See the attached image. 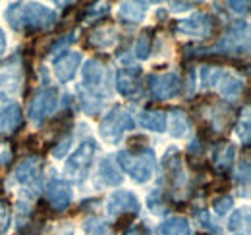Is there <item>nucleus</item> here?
<instances>
[{
    "instance_id": "obj_1",
    "label": "nucleus",
    "mask_w": 251,
    "mask_h": 235,
    "mask_svg": "<svg viewBox=\"0 0 251 235\" xmlns=\"http://www.w3.org/2000/svg\"><path fill=\"white\" fill-rule=\"evenodd\" d=\"M4 18L12 29L24 31L25 35L54 29L58 22L56 12L39 2H12L8 4Z\"/></svg>"
},
{
    "instance_id": "obj_2",
    "label": "nucleus",
    "mask_w": 251,
    "mask_h": 235,
    "mask_svg": "<svg viewBox=\"0 0 251 235\" xmlns=\"http://www.w3.org/2000/svg\"><path fill=\"white\" fill-rule=\"evenodd\" d=\"M114 158L118 160V166L139 185L147 183L155 174V150L151 147L143 150H120Z\"/></svg>"
},
{
    "instance_id": "obj_3",
    "label": "nucleus",
    "mask_w": 251,
    "mask_h": 235,
    "mask_svg": "<svg viewBox=\"0 0 251 235\" xmlns=\"http://www.w3.org/2000/svg\"><path fill=\"white\" fill-rule=\"evenodd\" d=\"M133 127H135L133 116L122 106H114L106 116H102V119H100L99 135L102 137L104 143L118 145L124 139L126 131H133Z\"/></svg>"
},
{
    "instance_id": "obj_4",
    "label": "nucleus",
    "mask_w": 251,
    "mask_h": 235,
    "mask_svg": "<svg viewBox=\"0 0 251 235\" xmlns=\"http://www.w3.org/2000/svg\"><path fill=\"white\" fill-rule=\"evenodd\" d=\"M217 50L230 54V56H248L250 52V25L248 22H234L226 31L224 37H220L217 43Z\"/></svg>"
},
{
    "instance_id": "obj_5",
    "label": "nucleus",
    "mask_w": 251,
    "mask_h": 235,
    "mask_svg": "<svg viewBox=\"0 0 251 235\" xmlns=\"http://www.w3.org/2000/svg\"><path fill=\"white\" fill-rule=\"evenodd\" d=\"M81 75H83V81H81L79 87L83 91H87L89 94H93L100 100L108 96V93H110L108 91V70L100 60H87L83 64Z\"/></svg>"
},
{
    "instance_id": "obj_6",
    "label": "nucleus",
    "mask_w": 251,
    "mask_h": 235,
    "mask_svg": "<svg viewBox=\"0 0 251 235\" xmlns=\"http://www.w3.org/2000/svg\"><path fill=\"white\" fill-rule=\"evenodd\" d=\"M14 181L22 185L27 191V199H33L41 193L43 187V174H41V158L39 156H27L20 162V166L14 170Z\"/></svg>"
},
{
    "instance_id": "obj_7",
    "label": "nucleus",
    "mask_w": 251,
    "mask_h": 235,
    "mask_svg": "<svg viewBox=\"0 0 251 235\" xmlns=\"http://www.w3.org/2000/svg\"><path fill=\"white\" fill-rule=\"evenodd\" d=\"M174 29L180 35L186 37H195V39H209L215 35V31L219 29V22L205 12H195L186 20H178L174 22Z\"/></svg>"
},
{
    "instance_id": "obj_8",
    "label": "nucleus",
    "mask_w": 251,
    "mask_h": 235,
    "mask_svg": "<svg viewBox=\"0 0 251 235\" xmlns=\"http://www.w3.org/2000/svg\"><path fill=\"white\" fill-rule=\"evenodd\" d=\"M97 148L99 147H97V143H95L93 139L83 141L79 147L75 148V152L68 158V162H66V166H64L66 176L75 179V181H83L85 176L89 174V168H91V164H93Z\"/></svg>"
},
{
    "instance_id": "obj_9",
    "label": "nucleus",
    "mask_w": 251,
    "mask_h": 235,
    "mask_svg": "<svg viewBox=\"0 0 251 235\" xmlns=\"http://www.w3.org/2000/svg\"><path fill=\"white\" fill-rule=\"evenodd\" d=\"M24 85V60L22 54H12L0 62V94H16Z\"/></svg>"
},
{
    "instance_id": "obj_10",
    "label": "nucleus",
    "mask_w": 251,
    "mask_h": 235,
    "mask_svg": "<svg viewBox=\"0 0 251 235\" xmlns=\"http://www.w3.org/2000/svg\"><path fill=\"white\" fill-rule=\"evenodd\" d=\"M56 106H58V93H56V89L45 87L41 89V91H37V94L31 98L27 116H29L33 123L41 125V123L47 121V118L54 114Z\"/></svg>"
},
{
    "instance_id": "obj_11",
    "label": "nucleus",
    "mask_w": 251,
    "mask_h": 235,
    "mask_svg": "<svg viewBox=\"0 0 251 235\" xmlns=\"http://www.w3.org/2000/svg\"><path fill=\"white\" fill-rule=\"evenodd\" d=\"M149 91H151V96L155 100H170V98H176L180 96L182 93V79L168 71V73H158V75H149Z\"/></svg>"
},
{
    "instance_id": "obj_12",
    "label": "nucleus",
    "mask_w": 251,
    "mask_h": 235,
    "mask_svg": "<svg viewBox=\"0 0 251 235\" xmlns=\"http://www.w3.org/2000/svg\"><path fill=\"white\" fill-rule=\"evenodd\" d=\"M162 172L166 177V183L174 191H178L186 183V174L182 168V154H180L178 147L166 148V152L162 156Z\"/></svg>"
},
{
    "instance_id": "obj_13",
    "label": "nucleus",
    "mask_w": 251,
    "mask_h": 235,
    "mask_svg": "<svg viewBox=\"0 0 251 235\" xmlns=\"http://www.w3.org/2000/svg\"><path fill=\"white\" fill-rule=\"evenodd\" d=\"M47 203L54 212H64L72 203V183L62 177H50L47 183Z\"/></svg>"
},
{
    "instance_id": "obj_14",
    "label": "nucleus",
    "mask_w": 251,
    "mask_h": 235,
    "mask_svg": "<svg viewBox=\"0 0 251 235\" xmlns=\"http://www.w3.org/2000/svg\"><path fill=\"white\" fill-rule=\"evenodd\" d=\"M120 39V35H118V29H116V25L114 24H110V22H99V25H95L89 29L87 33V43H85V47H93V48H108V47H112L116 41Z\"/></svg>"
},
{
    "instance_id": "obj_15",
    "label": "nucleus",
    "mask_w": 251,
    "mask_h": 235,
    "mask_svg": "<svg viewBox=\"0 0 251 235\" xmlns=\"http://www.w3.org/2000/svg\"><path fill=\"white\" fill-rule=\"evenodd\" d=\"M139 199L131 191H116L108 197L106 201V212L110 216H120V214H139Z\"/></svg>"
},
{
    "instance_id": "obj_16",
    "label": "nucleus",
    "mask_w": 251,
    "mask_h": 235,
    "mask_svg": "<svg viewBox=\"0 0 251 235\" xmlns=\"http://www.w3.org/2000/svg\"><path fill=\"white\" fill-rule=\"evenodd\" d=\"M81 64V54L79 52H70L66 50L58 58L54 60V75L60 83H68L75 77V71Z\"/></svg>"
},
{
    "instance_id": "obj_17",
    "label": "nucleus",
    "mask_w": 251,
    "mask_h": 235,
    "mask_svg": "<svg viewBox=\"0 0 251 235\" xmlns=\"http://www.w3.org/2000/svg\"><path fill=\"white\" fill-rule=\"evenodd\" d=\"M24 123V112L18 102H8L0 110V135H14Z\"/></svg>"
},
{
    "instance_id": "obj_18",
    "label": "nucleus",
    "mask_w": 251,
    "mask_h": 235,
    "mask_svg": "<svg viewBox=\"0 0 251 235\" xmlns=\"http://www.w3.org/2000/svg\"><path fill=\"white\" fill-rule=\"evenodd\" d=\"M97 177H99V185H102V187H118L124 181L122 170H120L118 162H114V156H104L100 160Z\"/></svg>"
},
{
    "instance_id": "obj_19",
    "label": "nucleus",
    "mask_w": 251,
    "mask_h": 235,
    "mask_svg": "<svg viewBox=\"0 0 251 235\" xmlns=\"http://www.w3.org/2000/svg\"><path fill=\"white\" fill-rule=\"evenodd\" d=\"M143 75L141 68H122L116 71V91L122 94V96H131L135 91H137V85H139V77Z\"/></svg>"
},
{
    "instance_id": "obj_20",
    "label": "nucleus",
    "mask_w": 251,
    "mask_h": 235,
    "mask_svg": "<svg viewBox=\"0 0 251 235\" xmlns=\"http://www.w3.org/2000/svg\"><path fill=\"white\" fill-rule=\"evenodd\" d=\"M217 85H219L220 94H222L226 100H236V98L242 94V91L246 89L244 81H242L238 75H234L232 71H222Z\"/></svg>"
},
{
    "instance_id": "obj_21",
    "label": "nucleus",
    "mask_w": 251,
    "mask_h": 235,
    "mask_svg": "<svg viewBox=\"0 0 251 235\" xmlns=\"http://www.w3.org/2000/svg\"><path fill=\"white\" fill-rule=\"evenodd\" d=\"M228 232L234 235H251V210L250 206L236 208L228 218Z\"/></svg>"
},
{
    "instance_id": "obj_22",
    "label": "nucleus",
    "mask_w": 251,
    "mask_h": 235,
    "mask_svg": "<svg viewBox=\"0 0 251 235\" xmlns=\"http://www.w3.org/2000/svg\"><path fill=\"white\" fill-rule=\"evenodd\" d=\"M234 158H236V147L232 143H222L213 150V166L222 176H228V172L234 164Z\"/></svg>"
},
{
    "instance_id": "obj_23",
    "label": "nucleus",
    "mask_w": 251,
    "mask_h": 235,
    "mask_svg": "<svg viewBox=\"0 0 251 235\" xmlns=\"http://www.w3.org/2000/svg\"><path fill=\"white\" fill-rule=\"evenodd\" d=\"M157 235H191L188 218L184 216H170L166 220H162L155 230Z\"/></svg>"
},
{
    "instance_id": "obj_24",
    "label": "nucleus",
    "mask_w": 251,
    "mask_h": 235,
    "mask_svg": "<svg viewBox=\"0 0 251 235\" xmlns=\"http://www.w3.org/2000/svg\"><path fill=\"white\" fill-rule=\"evenodd\" d=\"M137 121L143 129H149V131H157V133H164L166 125H168V116L160 110H141Z\"/></svg>"
},
{
    "instance_id": "obj_25",
    "label": "nucleus",
    "mask_w": 251,
    "mask_h": 235,
    "mask_svg": "<svg viewBox=\"0 0 251 235\" xmlns=\"http://www.w3.org/2000/svg\"><path fill=\"white\" fill-rule=\"evenodd\" d=\"M147 2H120V8H118V16L120 20H124L127 24H139L143 22L145 18V12H147Z\"/></svg>"
},
{
    "instance_id": "obj_26",
    "label": "nucleus",
    "mask_w": 251,
    "mask_h": 235,
    "mask_svg": "<svg viewBox=\"0 0 251 235\" xmlns=\"http://www.w3.org/2000/svg\"><path fill=\"white\" fill-rule=\"evenodd\" d=\"M153 35L155 29H143L139 33L137 41H135V56L139 60H147L151 56V50H153Z\"/></svg>"
},
{
    "instance_id": "obj_27",
    "label": "nucleus",
    "mask_w": 251,
    "mask_h": 235,
    "mask_svg": "<svg viewBox=\"0 0 251 235\" xmlns=\"http://www.w3.org/2000/svg\"><path fill=\"white\" fill-rule=\"evenodd\" d=\"M168 127H170V135H172V137H176V139L184 137L189 129L188 116H186L182 110L174 108V110L170 112V125H168Z\"/></svg>"
},
{
    "instance_id": "obj_28",
    "label": "nucleus",
    "mask_w": 251,
    "mask_h": 235,
    "mask_svg": "<svg viewBox=\"0 0 251 235\" xmlns=\"http://www.w3.org/2000/svg\"><path fill=\"white\" fill-rule=\"evenodd\" d=\"M250 177H251V166H250V158H246L240 168H238V174H236V183L240 187V195L244 197H250Z\"/></svg>"
},
{
    "instance_id": "obj_29",
    "label": "nucleus",
    "mask_w": 251,
    "mask_h": 235,
    "mask_svg": "<svg viewBox=\"0 0 251 235\" xmlns=\"http://www.w3.org/2000/svg\"><path fill=\"white\" fill-rule=\"evenodd\" d=\"M147 206H149V210L153 212V214H166L170 208H168V203H166V199H164V193L160 191V189H155V191H151V195L147 197Z\"/></svg>"
},
{
    "instance_id": "obj_30",
    "label": "nucleus",
    "mask_w": 251,
    "mask_h": 235,
    "mask_svg": "<svg viewBox=\"0 0 251 235\" xmlns=\"http://www.w3.org/2000/svg\"><path fill=\"white\" fill-rule=\"evenodd\" d=\"M220 71L217 66H203L201 68V85L205 89H211L215 87L219 83V77H220Z\"/></svg>"
},
{
    "instance_id": "obj_31",
    "label": "nucleus",
    "mask_w": 251,
    "mask_h": 235,
    "mask_svg": "<svg viewBox=\"0 0 251 235\" xmlns=\"http://www.w3.org/2000/svg\"><path fill=\"white\" fill-rule=\"evenodd\" d=\"M236 135L240 137V141H242V145L248 148L250 147V141H251V121H250V116L246 114V118H242L240 121H238V125H236Z\"/></svg>"
},
{
    "instance_id": "obj_32",
    "label": "nucleus",
    "mask_w": 251,
    "mask_h": 235,
    "mask_svg": "<svg viewBox=\"0 0 251 235\" xmlns=\"http://www.w3.org/2000/svg\"><path fill=\"white\" fill-rule=\"evenodd\" d=\"M234 206V199L230 195H220L213 201V210L219 214V216H224L226 212H230Z\"/></svg>"
},
{
    "instance_id": "obj_33",
    "label": "nucleus",
    "mask_w": 251,
    "mask_h": 235,
    "mask_svg": "<svg viewBox=\"0 0 251 235\" xmlns=\"http://www.w3.org/2000/svg\"><path fill=\"white\" fill-rule=\"evenodd\" d=\"M12 224V210L6 203H0V235H6Z\"/></svg>"
},
{
    "instance_id": "obj_34",
    "label": "nucleus",
    "mask_w": 251,
    "mask_h": 235,
    "mask_svg": "<svg viewBox=\"0 0 251 235\" xmlns=\"http://www.w3.org/2000/svg\"><path fill=\"white\" fill-rule=\"evenodd\" d=\"M72 143H74V137H72V135H68V137L60 139V141L56 143V147L52 148V156H54V158H64L66 152H68L70 147H72Z\"/></svg>"
},
{
    "instance_id": "obj_35",
    "label": "nucleus",
    "mask_w": 251,
    "mask_h": 235,
    "mask_svg": "<svg viewBox=\"0 0 251 235\" xmlns=\"http://www.w3.org/2000/svg\"><path fill=\"white\" fill-rule=\"evenodd\" d=\"M127 145H129V150H143L149 147V139L145 135H131L127 139Z\"/></svg>"
},
{
    "instance_id": "obj_36",
    "label": "nucleus",
    "mask_w": 251,
    "mask_h": 235,
    "mask_svg": "<svg viewBox=\"0 0 251 235\" xmlns=\"http://www.w3.org/2000/svg\"><path fill=\"white\" fill-rule=\"evenodd\" d=\"M135 216H137V214H131V212L116 216V224H114V228H116V230H127V226H129V224H133Z\"/></svg>"
},
{
    "instance_id": "obj_37",
    "label": "nucleus",
    "mask_w": 251,
    "mask_h": 235,
    "mask_svg": "<svg viewBox=\"0 0 251 235\" xmlns=\"http://www.w3.org/2000/svg\"><path fill=\"white\" fill-rule=\"evenodd\" d=\"M197 218H199V222H201V224H203V226H205L207 230H211V232H213L215 235H219V234H220V230L217 228V226H215V224H213V220H211V218L207 216V212H205V210L197 212Z\"/></svg>"
},
{
    "instance_id": "obj_38",
    "label": "nucleus",
    "mask_w": 251,
    "mask_h": 235,
    "mask_svg": "<svg viewBox=\"0 0 251 235\" xmlns=\"http://www.w3.org/2000/svg\"><path fill=\"white\" fill-rule=\"evenodd\" d=\"M203 152H205V147H203V143H201L199 139H193V141L189 143V147H188V154H189V156H191V158L195 156V160H197V158H199V156H201Z\"/></svg>"
},
{
    "instance_id": "obj_39",
    "label": "nucleus",
    "mask_w": 251,
    "mask_h": 235,
    "mask_svg": "<svg viewBox=\"0 0 251 235\" xmlns=\"http://www.w3.org/2000/svg\"><path fill=\"white\" fill-rule=\"evenodd\" d=\"M226 6H228L232 12H236V14H248L251 4L250 2H234V0H228Z\"/></svg>"
},
{
    "instance_id": "obj_40",
    "label": "nucleus",
    "mask_w": 251,
    "mask_h": 235,
    "mask_svg": "<svg viewBox=\"0 0 251 235\" xmlns=\"http://www.w3.org/2000/svg\"><path fill=\"white\" fill-rule=\"evenodd\" d=\"M24 145L29 148L31 152H37V150L41 148V135H35V133H33V135H27L25 141H24Z\"/></svg>"
},
{
    "instance_id": "obj_41",
    "label": "nucleus",
    "mask_w": 251,
    "mask_h": 235,
    "mask_svg": "<svg viewBox=\"0 0 251 235\" xmlns=\"http://www.w3.org/2000/svg\"><path fill=\"white\" fill-rule=\"evenodd\" d=\"M168 6H170L172 12H186V10L195 6V2H170Z\"/></svg>"
},
{
    "instance_id": "obj_42",
    "label": "nucleus",
    "mask_w": 251,
    "mask_h": 235,
    "mask_svg": "<svg viewBox=\"0 0 251 235\" xmlns=\"http://www.w3.org/2000/svg\"><path fill=\"white\" fill-rule=\"evenodd\" d=\"M124 235H151L147 232V228L143 224H137V226H131L129 230H126Z\"/></svg>"
},
{
    "instance_id": "obj_43",
    "label": "nucleus",
    "mask_w": 251,
    "mask_h": 235,
    "mask_svg": "<svg viewBox=\"0 0 251 235\" xmlns=\"http://www.w3.org/2000/svg\"><path fill=\"white\" fill-rule=\"evenodd\" d=\"M4 50H6V35H4V31L0 27V56L4 54Z\"/></svg>"
},
{
    "instance_id": "obj_44",
    "label": "nucleus",
    "mask_w": 251,
    "mask_h": 235,
    "mask_svg": "<svg viewBox=\"0 0 251 235\" xmlns=\"http://www.w3.org/2000/svg\"><path fill=\"white\" fill-rule=\"evenodd\" d=\"M60 235H74V232H72V230H66V232H64V234H60Z\"/></svg>"
},
{
    "instance_id": "obj_45",
    "label": "nucleus",
    "mask_w": 251,
    "mask_h": 235,
    "mask_svg": "<svg viewBox=\"0 0 251 235\" xmlns=\"http://www.w3.org/2000/svg\"><path fill=\"white\" fill-rule=\"evenodd\" d=\"M195 235H209V234H195Z\"/></svg>"
}]
</instances>
